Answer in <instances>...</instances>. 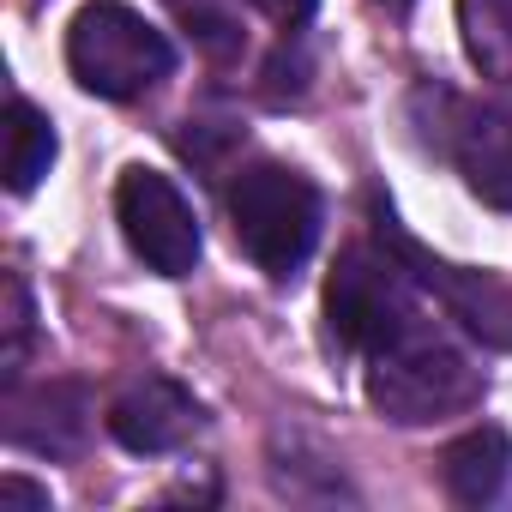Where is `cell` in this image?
<instances>
[{
  "mask_svg": "<svg viewBox=\"0 0 512 512\" xmlns=\"http://www.w3.org/2000/svg\"><path fill=\"white\" fill-rule=\"evenodd\" d=\"M49 163H55V121L37 103L13 97L7 103V187L31 193L49 175Z\"/></svg>",
  "mask_w": 512,
  "mask_h": 512,
  "instance_id": "cell-12",
  "label": "cell"
},
{
  "mask_svg": "<svg viewBox=\"0 0 512 512\" xmlns=\"http://www.w3.org/2000/svg\"><path fill=\"white\" fill-rule=\"evenodd\" d=\"M25 344H31V296L19 278H7V386H19Z\"/></svg>",
  "mask_w": 512,
  "mask_h": 512,
  "instance_id": "cell-13",
  "label": "cell"
},
{
  "mask_svg": "<svg viewBox=\"0 0 512 512\" xmlns=\"http://www.w3.org/2000/svg\"><path fill=\"white\" fill-rule=\"evenodd\" d=\"M272 25H284V31H296V25H308L314 19V0H253Z\"/></svg>",
  "mask_w": 512,
  "mask_h": 512,
  "instance_id": "cell-15",
  "label": "cell"
},
{
  "mask_svg": "<svg viewBox=\"0 0 512 512\" xmlns=\"http://www.w3.org/2000/svg\"><path fill=\"white\" fill-rule=\"evenodd\" d=\"M67 67L91 97L133 103L175 73V49L145 13L121 7V0H91L67 25Z\"/></svg>",
  "mask_w": 512,
  "mask_h": 512,
  "instance_id": "cell-1",
  "label": "cell"
},
{
  "mask_svg": "<svg viewBox=\"0 0 512 512\" xmlns=\"http://www.w3.org/2000/svg\"><path fill=\"white\" fill-rule=\"evenodd\" d=\"M398 247H404V260L416 266V278H422L428 290H440L446 308H452L476 338H488V344H512V290H506V284H494V278H482V272L434 266L428 253L410 247V241H398Z\"/></svg>",
  "mask_w": 512,
  "mask_h": 512,
  "instance_id": "cell-9",
  "label": "cell"
},
{
  "mask_svg": "<svg viewBox=\"0 0 512 512\" xmlns=\"http://www.w3.org/2000/svg\"><path fill=\"white\" fill-rule=\"evenodd\" d=\"M458 31L470 67L512 85V0H458Z\"/></svg>",
  "mask_w": 512,
  "mask_h": 512,
  "instance_id": "cell-11",
  "label": "cell"
},
{
  "mask_svg": "<svg viewBox=\"0 0 512 512\" xmlns=\"http://www.w3.org/2000/svg\"><path fill=\"white\" fill-rule=\"evenodd\" d=\"M229 223L241 253L272 278H296L320 241V193L284 163H247L229 187Z\"/></svg>",
  "mask_w": 512,
  "mask_h": 512,
  "instance_id": "cell-2",
  "label": "cell"
},
{
  "mask_svg": "<svg viewBox=\"0 0 512 512\" xmlns=\"http://www.w3.org/2000/svg\"><path fill=\"white\" fill-rule=\"evenodd\" d=\"M452 157L482 205L512 211V103L464 109L458 133H452Z\"/></svg>",
  "mask_w": 512,
  "mask_h": 512,
  "instance_id": "cell-8",
  "label": "cell"
},
{
  "mask_svg": "<svg viewBox=\"0 0 512 512\" xmlns=\"http://www.w3.org/2000/svg\"><path fill=\"white\" fill-rule=\"evenodd\" d=\"M109 434L127 446V452H139V458H163V452H175V446H187L193 434H199V404H193V392L181 386V380H169V374H139V380H127L115 398H109Z\"/></svg>",
  "mask_w": 512,
  "mask_h": 512,
  "instance_id": "cell-6",
  "label": "cell"
},
{
  "mask_svg": "<svg viewBox=\"0 0 512 512\" xmlns=\"http://www.w3.org/2000/svg\"><path fill=\"white\" fill-rule=\"evenodd\" d=\"M440 476L458 506H488V500H500V488L512 476V440L494 422H482L440 452Z\"/></svg>",
  "mask_w": 512,
  "mask_h": 512,
  "instance_id": "cell-10",
  "label": "cell"
},
{
  "mask_svg": "<svg viewBox=\"0 0 512 512\" xmlns=\"http://www.w3.org/2000/svg\"><path fill=\"white\" fill-rule=\"evenodd\" d=\"M482 398L476 368L434 338L428 326H410L404 338H392L386 350L368 356V404L392 422H446L458 410H470Z\"/></svg>",
  "mask_w": 512,
  "mask_h": 512,
  "instance_id": "cell-3",
  "label": "cell"
},
{
  "mask_svg": "<svg viewBox=\"0 0 512 512\" xmlns=\"http://www.w3.org/2000/svg\"><path fill=\"white\" fill-rule=\"evenodd\" d=\"M374 7H386V13H404V7H410V0H374Z\"/></svg>",
  "mask_w": 512,
  "mask_h": 512,
  "instance_id": "cell-16",
  "label": "cell"
},
{
  "mask_svg": "<svg viewBox=\"0 0 512 512\" xmlns=\"http://www.w3.org/2000/svg\"><path fill=\"white\" fill-rule=\"evenodd\" d=\"M91 404L73 380H43V386H7V440L43 458H73L85 446Z\"/></svg>",
  "mask_w": 512,
  "mask_h": 512,
  "instance_id": "cell-7",
  "label": "cell"
},
{
  "mask_svg": "<svg viewBox=\"0 0 512 512\" xmlns=\"http://www.w3.org/2000/svg\"><path fill=\"white\" fill-rule=\"evenodd\" d=\"M49 512V488L25 482V476H0V512Z\"/></svg>",
  "mask_w": 512,
  "mask_h": 512,
  "instance_id": "cell-14",
  "label": "cell"
},
{
  "mask_svg": "<svg viewBox=\"0 0 512 512\" xmlns=\"http://www.w3.org/2000/svg\"><path fill=\"white\" fill-rule=\"evenodd\" d=\"M326 326L344 350H362V356L386 350L392 338L422 326L416 296H410V272L374 247L338 253V266L326 278Z\"/></svg>",
  "mask_w": 512,
  "mask_h": 512,
  "instance_id": "cell-4",
  "label": "cell"
},
{
  "mask_svg": "<svg viewBox=\"0 0 512 512\" xmlns=\"http://www.w3.org/2000/svg\"><path fill=\"white\" fill-rule=\"evenodd\" d=\"M115 223L127 235V247L157 272V278H187L199 266V217L187 205V193L163 175V169H121L115 181Z\"/></svg>",
  "mask_w": 512,
  "mask_h": 512,
  "instance_id": "cell-5",
  "label": "cell"
}]
</instances>
